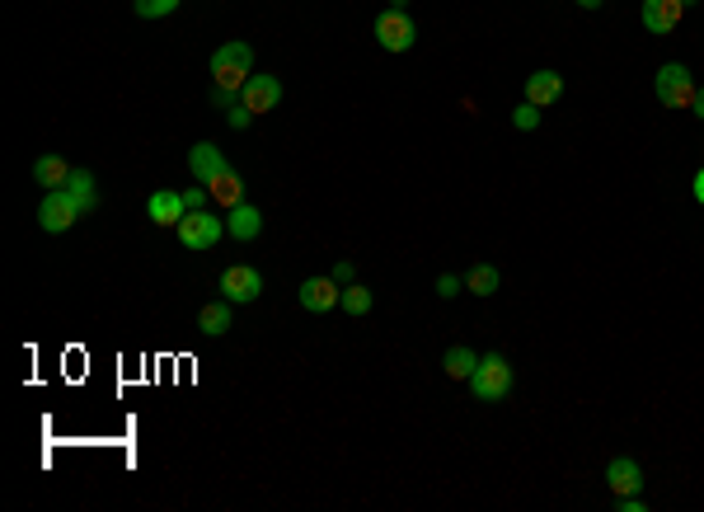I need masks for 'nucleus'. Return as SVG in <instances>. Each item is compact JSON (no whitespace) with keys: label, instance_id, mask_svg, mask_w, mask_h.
Masks as SVG:
<instances>
[{"label":"nucleus","instance_id":"22","mask_svg":"<svg viewBox=\"0 0 704 512\" xmlns=\"http://www.w3.org/2000/svg\"><path fill=\"white\" fill-rule=\"evenodd\" d=\"M348 315H367L371 311V287H362V282H352V287H343V301H338Z\"/></svg>","mask_w":704,"mask_h":512},{"label":"nucleus","instance_id":"12","mask_svg":"<svg viewBox=\"0 0 704 512\" xmlns=\"http://www.w3.org/2000/svg\"><path fill=\"white\" fill-rule=\"evenodd\" d=\"M526 99L536 104V109H550L564 99V76L559 71H531L526 76Z\"/></svg>","mask_w":704,"mask_h":512},{"label":"nucleus","instance_id":"9","mask_svg":"<svg viewBox=\"0 0 704 512\" xmlns=\"http://www.w3.org/2000/svg\"><path fill=\"white\" fill-rule=\"evenodd\" d=\"M146 217H151V226H169V231H174V226L188 217L184 193H169V188L151 193V202H146Z\"/></svg>","mask_w":704,"mask_h":512},{"label":"nucleus","instance_id":"18","mask_svg":"<svg viewBox=\"0 0 704 512\" xmlns=\"http://www.w3.org/2000/svg\"><path fill=\"white\" fill-rule=\"evenodd\" d=\"M66 179H71V165H66L62 156H38L33 160V184L38 188H66Z\"/></svg>","mask_w":704,"mask_h":512},{"label":"nucleus","instance_id":"25","mask_svg":"<svg viewBox=\"0 0 704 512\" xmlns=\"http://www.w3.org/2000/svg\"><path fill=\"white\" fill-rule=\"evenodd\" d=\"M329 278H334L338 287H352V282H357V268H352L348 259H343V264H334V268H329Z\"/></svg>","mask_w":704,"mask_h":512},{"label":"nucleus","instance_id":"2","mask_svg":"<svg viewBox=\"0 0 704 512\" xmlns=\"http://www.w3.org/2000/svg\"><path fill=\"white\" fill-rule=\"evenodd\" d=\"M512 381H517V376H512V362H507L503 353H484V357H479V367H475V376H470L465 386H470L475 400L498 404V400H507Z\"/></svg>","mask_w":704,"mask_h":512},{"label":"nucleus","instance_id":"14","mask_svg":"<svg viewBox=\"0 0 704 512\" xmlns=\"http://www.w3.org/2000/svg\"><path fill=\"white\" fill-rule=\"evenodd\" d=\"M188 170H193L198 184H207V179H216L221 170H230V160H226V151H216L212 141H198V146L188 151Z\"/></svg>","mask_w":704,"mask_h":512},{"label":"nucleus","instance_id":"13","mask_svg":"<svg viewBox=\"0 0 704 512\" xmlns=\"http://www.w3.org/2000/svg\"><path fill=\"white\" fill-rule=\"evenodd\" d=\"M606 489H611L615 498H620V494H639V489H643V466H639V461H629V456H615L611 466H606Z\"/></svg>","mask_w":704,"mask_h":512},{"label":"nucleus","instance_id":"28","mask_svg":"<svg viewBox=\"0 0 704 512\" xmlns=\"http://www.w3.org/2000/svg\"><path fill=\"white\" fill-rule=\"evenodd\" d=\"M226 113H230V127H240V132H245V127H249V118H254V113H249L245 104H235V109H226Z\"/></svg>","mask_w":704,"mask_h":512},{"label":"nucleus","instance_id":"30","mask_svg":"<svg viewBox=\"0 0 704 512\" xmlns=\"http://www.w3.org/2000/svg\"><path fill=\"white\" fill-rule=\"evenodd\" d=\"M690 109H695V118L704 123V90H695V104H690Z\"/></svg>","mask_w":704,"mask_h":512},{"label":"nucleus","instance_id":"29","mask_svg":"<svg viewBox=\"0 0 704 512\" xmlns=\"http://www.w3.org/2000/svg\"><path fill=\"white\" fill-rule=\"evenodd\" d=\"M690 193H695V202H700V207H704V165H700V170H695V184H690Z\"/></svg>","mask_w":704,"mask_h":512},{"label":"nucleus","instance_id":"16","mask_svg":"<svg viewBox=\"0 0 704 512\" xmlns=\"http://www.w3.org/2000/svg\"><path fill=\"white\" fill-rule=\"evenodd\" d=\"M207 193H212L216 207H235V202H245V184H240V174L235 170H221L216 179H207Z\"/></svg>","mask_w":704,"mask_h":512},{"label":"nucleus","instance_id":"23","mask_svg":"<svg viewBox=\"0 0 704 512\" xmlns=\"http://www.w3.org/2000/svg\"><path fill=\"white\" fill-rule=\"evenodd\" d=\"M179 10V0H137V15L141 19H165Z\"/></svg>","mask_w":704,"mask_h":512},{"label":"nucleus","instance_id":"6","mask_svg":"<svg viewBox=\"0 0 704 512\" xmlns=\"http://www.w3.org/2000/svg\"><path fill=\"white\" fill-rule=\"evenodd\" d=\"M174 231H179V245H184V249H212L216 240L226 235V221L202 207V212H188V217L179 221Z\"/></svg>","mask_w":704,"mask_h":512},{"label":"nucleus","instance_id":"20","mask_svg":"<svg viewBox=\"0 0 704 512\" xmlns=\"http://www.w3.org/2000/svg\"><path fill=\"white\" fill-rule=\"evenodd\" d=\"M66 193L80 202V212H94V207H99V193H94V174L90 170H71V179H66Z\"/></svg>","mask_w":704,"mask_h":512},{"label":"nucleus","instance_id":"24","mask_svg":"<svg viewBox=\"0 0 704 512\" xmlns=\"http://www.w3.org/2000/svg\"><path fill=\"white\" fill-rule=\"evenodd\" d=\"M512 123H517L521 132H536V127H540V109H536V104H531V99H521V104H517V113H512Z\"/></svg>","mask_w":704,"mask_h":512},{"label":"nucleus","instance_id":"5","mask_svg":"<svg viewBox=\"0 0 704 512\" xmlns=\"http://www.w3.org/2000/svg\"><path fill=\"white\" fill-rule=\"evenodd\" d=\"M80 217H85V212H80V202L71 198L66 188H47L43 207H38V226H43L47 235H66Z\"/></svg>","mask_w":704,"mask_h":512},{"label":"nucleus","instance_id":"21","mask_svg":"<svg viewBox=\"0 0 704 512\" xmlns=\"http://www.w3.org/2000/svg\"><path fill=\"white\" fill-rule=\"evenodd\" d=\"M465 287H470L475 296H493L498 287H503V273H498L493 264H475L470 268V278H465Z\"/></svg>","mask_w":704,"mask_h":512},{"label":"nucleus","instance_id":"32","mask_svg":"<svg viewBox=\"0 0 704 512\" xmlns=\"http://www.w3.org/2000/svg\"><path fill=\"white\" fill-rule=\"evenodd\" d=\"M681 5H695V0H681Z\"/></svg>","mask_w":704,"mask_h":512},{"label":"nucleus","instance_id":"1","mask_svg":"<svg viewBox=\"0 0 704 512\" xmlns=\"http://www.w3.org/2000/svg\"><path fill=\"white\" fill-rule=\"evenodd\" d=\"M254 76V47L249 43H221L212 52V104L216 109H235L245 80Z\"/></svg>","mask_w":704,"mask_h":512},{"label":"nucleus","instance_id":"10","mask_svg":"<svg viewBox=\"0 0 704 512\" xmlns=\"http://www.w3.org/2000/svg\"><path fill=\"white\" fill-rule=\"evenodd\" d=\"M338 301H343V287H338L334 278H306L301 282V306H306L310 315L334 311Z\"/></svg>","mask_w":704,"mask_h":512},{"label":"nucleus","instance_id":"31","mask_svg":"<svg viewBox=\"0 0 704 512\" xmlns=\"http://www.w3.org/2000/svg\"><path fill=\"white\" fill-rule=\"evenodd\" d=\"M578 5H582V10H597V5H601V0H578Z\"/></svg>","mask_w":704,"mask_h":512},{"label":"nucleus","instance_id":"7","mask_svg":"<svg viewBox=\"0 0 704 512\" xmlns=\"http://www.w3.org/2000/svg\"><path fill=\"white\" fill-rule=\"evenodd\" d=\"M221 296H226L230 306H249V301H259V296H263L259 268H249V264H230L226 273H221Z\"/></svg>","mask_w":704,"mask_h":512},{"label":"nucleus","instance_id":"4","mask_svg":"<svg viewBox=\"0 0 704 512\" xmlns=\"http://www.w3.org/2000/svg\"><path fill=\"white\" fill-rule=\"evenodd\" d=\"M376 43L385 47V52H409V47L418 43V29L414 19H409V10H399V5H390V10H381L376 15Z\"/></svg>","mask_w":704,"mask_h":512},{"label":"nucleus","instance_id":"17","mask_svg":"<svg viewBox=\"0 0 704 512\" xmlns=\"http://www.w3.org/2000/svg\"><path fill=\"white\" fill-rule=\"evenodd\" d=\"M475 367H479V353H470L465 343H451V348L442 353V372L451 376V381H470Z\"/></svg>","mask_w":704,"mask_h":512},{"label":"nucleus","instance_id":"27","mask_svg":"<svg viewBox=\"0 0 704 512\" xmlns=\"http://www.w3.org/2000/svg\"><path fill=\"white\" fill-rule=\"evenodd\" d=\"M432 287H437V296H456V292H460V287H465V282H460V278H456V273H442V278L432 282Z\"/></svg>","mask_w":704,"mask_h":512},{"label":"nucleus","instance_id":"19","mask_svg":"<svg viewBox=\"0 0 704 512\" xmlns=\"http://www.w3.org/2000/svg\"><path fill=\"white\" fill-rule=\"evenodd\" d=\"M198 329L207 334V339H221L230 329V301L221 296V301H212V306H202V315H198Z\"/></svg>","mask_w":704,"mask_h":512},{"label":"nucleus","instance_id":"11","mask_svg":"<svg viewBox=\"0 0 704 512\" xmlns=\"http://www.w3.org/2000/svg\"><path fill=\"white\" fill-rule=\"evenodd\" d=\"M681 19H686L681 0H643V29L648 33H672Z\"/></svg>","mask_w":704,"mask_h":512},{"label":"nucleus","instance_id":"15","mask_svg":"<svg viewBox=\"0 0 704 512\" xmlns=\"http://www.w3.org/2000/svg\"><path fill=\"white\" fill-rule=\"evenodd\" d=\"M259 231H263L259 207L235 202V207H230V217H226V235H235V240H259Z\"/></svg>","mask_w":704,"mask_h":512},{"label":"nucleus","instance_id":"26","mask_svg":"<svg viewBox=\"0 0 704 512\" xmlns=\"http://www.w3.org/2000/svg\"><path fill=\"white\" fill-rule=\"evenodd\" d=\"M184 202H188V212H202V207L212 202V193H207V184H202V188H188Z\"/></svg>","mask_w":704,"mask_h":512},{"label":"nucleus","instance_id":"8","mask_svg":"<svg viewBox=\"0 0 704 512\" xmlns=\"http://www.w3.org/2000/svg\"><path fill=\"white\" fill-rule=\"evenodd\" d=\"M277 99H282V80L277 76H249L245 90H240V104H245L254 118H259V113H273Z\"/></svg>","mask_w":704,"mask_h":512},{"label":"nucleus","instance_id":"3","mask_svg":"<svg viewBox=\"0 0 704 512\" xmlns=\"http://www.w3.org/2000/svg\"><path fill=\"white\" fill-rule=\"evenodd\" d=\"M653 90H658V104H667V109H690L700 85H695V76H690L681 62H667V66H658Z\"/></svg>","mask_w":704,"mask_h":512}]
</instances>
